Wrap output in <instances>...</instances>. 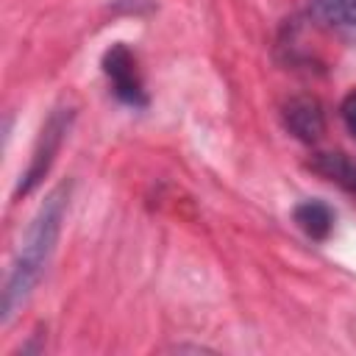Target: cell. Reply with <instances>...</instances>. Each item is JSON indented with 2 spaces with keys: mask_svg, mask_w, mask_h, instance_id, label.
Segmentation results:
<instances>
[{
  "mask_svg": "<svg viewBox=\"0 0 356 356\" xmlns=\"http://www.w3.org/2000/svg\"><path fill=\"white\" fill-rule=\"evenodd\" d=\"M103 72L111 83V92L134 106V108H145L147 106V92H145V81H142V72H139V61L136 56L131 53L128 44L122 42H114L106 53H103Z\"/></svg>",
  "mask_w": 356,
  "mask_h": 356,
  "instance_id": "3",
  "label": "cell"
},
{
  "mask_svg": "<svg viewBox=\"0 0 356 356\" xmlns=\"http://www.w3.org/2000/svg\"><path fill=\"white\" fill-rule=\"evenodd\" d=\"M295 225L314 242H325L334 228V209L325 200H303L292 211Z\"/></svg>",
  "mask_w": 356,
  "mask_h": 356,
  "instance_id": "6",
  "label": "cell"
},
{
  "mask_svg": "<svg viewBox=\"0 0 356 356\" xmlns=\"http://www.w3.org/2000/svg\"><path fill=\"white\" fill-rule=\"evenodd\" d=\"M281 117H284L286 131L295 139L306 142V145H314L325 134V111H323V103L314 95L289 97L281 108Z\"/></svg>",
  "mask_w": 356,
  "mask_h": 356,
  "instance_id": "4",
  "label": "cell"
},
{
  "mask_svg": "<svg viewBox=\"0 0 356 356\" xmlns=\"http://www.w3.org/2000/svg\"><path fill=\"white\" fill-rule=\"evenodd\" d=\"M312 8L325 22L356 28V0H312Z\"/></svg>",
  "mask_w": 356,
  "mask_h": 356,
  "instance_id": "7",
  "label": "cell"
},
{
  "mask_svg": "<svg viewBox=\"0 0 356 356\" xmlns=\"http://www.w3.org/2000/svg\"><path fill=\"white\" fill-rule=\"evenodd\" d=\"M72 120H75V108L70 103H61L47 114V120L36 136V145L31 150V161H28L19 184H17V192H14L17 197L31 195L42 184V178L50 172V167H53V161H56V156H58V150H61V145L72 128Z\"/></svg>",
  "mask_w": 356,
  "mask_h": 356,
  "instance_id": "2",
  "label": "cell"
},
{
  "mask_svg": "<svg viewBox=\"0 0 356 356\" xmlns=\"http://www.w3.org/2000/svg\"><path fill=\"white\" fill-rule=\"evenodd\" d=\"M339 117H342L348 134L356 139V86L342 97V103H339Z\"/></svg>",
  "mask_w": 356,
  "mask_h": 356,
  "instance_id": "8",
  "label": "cell"
},
{
  "mask_svg": "<svg viewBox=\"0 0 356 356\" xmlns=\"http://www.w3.org/2000/svg\"><path fill=\"white\" fill-rule=\"evenodd\" d=\"M306 167L314 175H320L328 184L348 192L350 197H356V159L353 156H348L342 150H320V153H312Z\"/></svg>",
  "mask_w": 356,
  "mask_h": 356,
  "instance_id": "5",
  "label": "cell"
},
{
  "mask_svg": "<svg viewBox=\"0 0 356 356\" xmlns=\"http://www.w3.org/2000/svg\"><path fill=\"white\" fill-rule=\"evenodd\" d=\"M67 200H70V184H58L56 189L47 192L39 211L33 214V220L19 242V250L11 261V270L6 275V284H3V300H0V323L3 325L11 323L17 309L28 300V295L39 284L42 273L47 270V261H50L58 234H61Z\"/></svg>",
  "mask_w": 356,
  "mask_h": 356,
  "instance_id": "1",
  "label": "cell"
}]
</instances>
